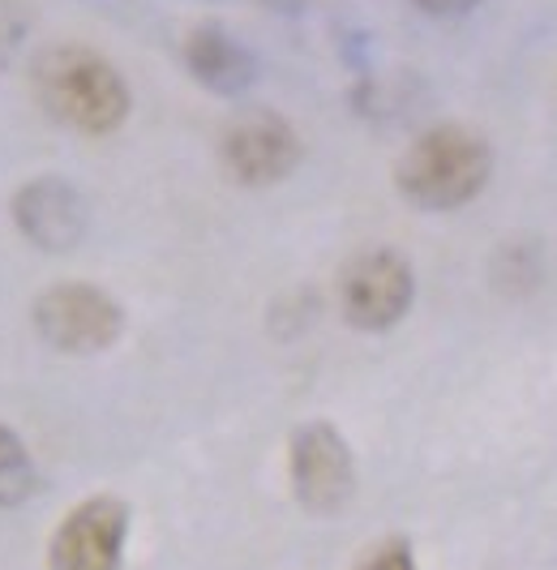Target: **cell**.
<instances>
[{"mask_svg":"<svg viewBox=\"0 0 557 570\" xmlns=\"http://www.w3.org/2000/svg\"><path fill=\"white\" fill-rule=\"evenodd\" d=\"M35 326L60 352H104L120 335L125 314L99 287L56 284L35 301Z\"/></svg>","mask_w":557,"mask_h":570,"instance_id":"cell-4","label":"cell"},{"mask_svg":"<svg viewBox=\"0 0 557 570\" xmlns=\"http://www.w3.org/2000/svg\"><path fill=\"white\" fill-rule=\"evenodd\" d=\"M287 468H292L296 502L313 514H334L356 489V468H352L348 442L339 438V429L322 425V421L296 429Z\"/></svg>","mask_w":557,"mask_h":570,"instance_id":"cell-5","label":"cell"},{"mask_svg":"<svg viewBox=\"0 0 557 570\" xmlns=\"http://www.w3.org/2000/svg\"><path fill=\"white\" fill-rule=\"evenodd\" d=\"M489 142L463 125H433L403 150L394 185L420 210H459L489 185Z\"/></svg>","mask_w":557,"mask_h":570,"instance_id":"cell-2","label":"cell"},{"mask_svg":"<svg viewBox=\"0 0 557 570\" xmlns=\"http://www.w3.org/2000/svg\"><path fill=\"white\" fill-rule=\"evenodd\" d=\"M39 489V472H35V459L22 446L18 433L0 425V507H18L27 502L30 493Z\"/></svg>","mask_w":557,"mask_h":570,"instance_id":"cell-10","label":"cell"},{"mask_svg":"<svg viewBox=\"0 0 557 570\" xmlns=\"http://www.w3.org/2000/svg\"><path fill=\"white\" fill-rule=\"evenodd\" d=\"M30 86H35L39 108L56 125L86 134V138H104L111 129H120L129 116V86L120 78V69L82 43L48 48L35 60Z\"/></svg>","mask_w":557,"mask_h":570,"instance_id":"cell-1","label":"cell"},{"mask_svg":"<svg viewBox=\"0 0 557 570\" xmlns=\"http://www.w3.org/2000/svg\"><path fill=\"white\" fill-rule=\"evenodd\" d=\"M13 215L35 245L43 249H65L82 236L86 210L78 194L65 185V180H35L27 185L18 202H13Z\"/></svg>","mask_w":557,"mask_h":570,"instance_id":"cell-8","label":"cell"},{"mask_svg":"<svg viewBox=\"0 0 557 570\" xmlns=\"http://www.w3.org/2000/svg\"><path fill=\"white\" fill-rule=\"evenodd\" d=\"M30 18L18 0H0V60H9V52L22 43Z\"/></svg>","mask_w":557,"mask_h":570,"instance_id":"cell-12","label":"cell"},{"mask_svg":"<svg viewBox=\"0 0 557 570\" xmlns=\"http://www.w3.org/2000/svg\"><path fill=\"white\" fill-rule=\"evenodd\" d=\"M223 168L241 185H275L301 164L296 129L275 112H245L223 129Z\"/></svg>","mask_w":557,"mask_h":570,"instance_id":"cell-6","label":"cell"},{"mask_svg":"<svg viewBox=\"0 0 557 570\" xmlns=\"http://www.w3.org/2000/svg\"><path fill=\"white\" fill-rule=\"evenodd\" d=\"M185 65L197 82L215 95H245L257 78V60L219 27H197L185 39Z\"/></svg>","mask_w":557,"mask_h":570,"instance_id":"cell-9","label":"cell"},{"mask_svg":"<svg viewBox=\"0 0 557 570\" xmlns=\"http://www.w3.org/2000/svg\"><path fill=\"white\" fill-rule=\"evenodd\" d=\"M412 266L394 249H369L343 266L339 279V309L356 331H387L412 305Z\"/></svg>","mask_w":557,"mask_h":570,"instance_id":"cell-3","label":"cell"},{"mask_svg":"<svg viewBox=\"0 0 557 570\" xmlns=\"http://www.w3.org/2000/svg\"><path fill=\"white\" fill-rule=\"evenodd\" d=\"M476 4H480V0H417V9L433 13V18H459V13H468Z\"/></svg>","mask_w":557,"mask_h":570,"instance_id":"cell-13","label":"cell"},{"mask_svg":"<svg viewBox=\"0 0 557 570\" xmlns=\"http://www.w3.org/2000/svg\"><path fill=\"white\" fill-rule=\"evenodd\" d=\"M129 511L116 498H90L65 514L48 544V570H120Z\"/></svg>","mask_w":557,"mask_h":570,"instance_id":"cell-7","label":"cell"},{"mask_svg":"<svg viewBox=\"0 0 557 570\" xmlns=\"http://www.w3.org/2000/svg\"><path fill=\"white\" fill-rule=\"evenodd\" d=\"M356 570H417V558H412L408 541H382L364 553Z\"/></svg>","mask_w":557,"mask_h":570,"instance_id":"cell-11","label":"cell"}]
</instances>
